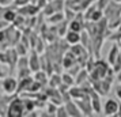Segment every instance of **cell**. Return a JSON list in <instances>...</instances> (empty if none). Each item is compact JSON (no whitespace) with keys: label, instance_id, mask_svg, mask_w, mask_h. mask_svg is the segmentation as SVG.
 <instances>
[{"label":"cell","instance_id":"3957f363","mask_svg":"<svg viewBox=\"0 0 121 117\" xmlns=\"http://www.w3.org/2000/svg\"><path fill=\"white\" fill-rule=\"evenodd\" d=\"M1 87L6 94H18V78L14 76H4L1 80Z\"/></svg>","mask_w":121,"mask_h":117},{"label":"cell","instance_id":"1f68e13d","mask_svg":"<svg viewBox=\"0 0 121 117\" xmlns=\"http://www.w3.org/2000/svg\"><path fill=\"white\" fill-rule=\"evenodd\" d=\"M120 56H121V48H120Z\"/></svg>","mask_w":121,"mask_h":117},{"label":"cell","instance_id":"484cf974","mask_svg":"<svg viewBox=\"0 0 121 117\" xmlns=\"http://www.w3.org/2000/svg\"><path fill=\"white\" fill-rule=\"evenodd\" d=\"M109 3H110V0H95V6L98 7L99 10H102V11L108 7Z\"/></svg>","mask_w":121,"mask_h":117},{"label":"cell","instance_id":"4dcf8cb0","mask_svg":"<svg viewBox=\"0 0 121 117\" xmlns=\"http://www.w3.org/2000/svg\"><path fill=\"white\" fill-rule=\"evenodd\" d=\"M116 3H121V0H114Z\"/></svg>","mask_w":121,"mask_h":117},{"label":"cell","instance_id":"9a60e30c","mask_svg":"<svg viewBox=\"0 0 121 117\" xmlns=\"http://www.w3.org/2000/svg\"><path fill=\"white\" fill-rule=\"evenodd\" d=\"M118 56H120V48H118L117 44H114L112 46V49L109 50V53H108V63L110 65H113L116 63V60L118 59Z\"/></svg>","mask_w":121,"mask_h":117},{"label":"cell","instance_id":"83f0119b","mask_svg":"<svg viewBox=\"0 0 121 117\" xmlns=\"http://www.w3.org/2000/svg\"><path fill=\"white\" fill-rule=\"evenodd\" d=\"M37 46H38V48H34V49L37 50L38 53H41V52H44V42L41 41V38H38V44H37Z\"/></svg>","mask_w":121,"mask_h":117},{"label":"cell","instance_id":"d4e9b609","mask_svg":"<svg viewBox=\"0 0 121 117\" xmlns=\"http://www.w3.org/2000/svg\"><path fill=\"white\" fill-rule=\"evenodd\" d=\"M0 64L8 65V53H7V49L4 50V52L0 50Z\"/></svg>","mask_w":121,"mask_h":117},{"label":"cell","instance_id":"277c9868","mask_svg":"<svg viewBox=\"0 0 121 117\" xmlns=\"http://www.w3.org/2000/svg\"><path fill=\"white\" fill-rule=\"evenodd\" d=\"M120 106H121V104H118L113 98H109V100L105 101L102 112H104L105 116H116L118 113V110H120Z\"/></svg>","mask_w":121,"mask_h":117},{"label":"cell","instance_id":"d6a6232c","mask_svg":"<svg viewBox=\"0 0 121 117\" xmlns=\"http://www.w3.org/2000/svg\"><path fill=\"white\" fill-rule=\"evenodd\" d=\"M48 1H52V0H48Z\"/></svg>","mask_w":121,"mask_h":117},{"label":"cell","instance_id":"6da1fadb","mask_svg":"<svg viewBox=\"0 0 121 117\" xmlns=\"http://www.w3.org/2000/svg\"><path fill=\"white\" fill-rule=\"evenodd\" d=\"M26 116V109L23 104V97L17 95L14 100H11L7 110V117H23Z\"/></svg>","mask_w":121,"mask_h":117},{"label":"cell","instance_id":"30bf717a","mask_svg":"<svg viewBox=\"0 0 121 117\" xmlns=\"http://www.w3.org/2000/svg\"><path fill=\"white\" fill-rule=\"evenodd\" d=\"M64 105H65V109H67V112H68V116H71V117H80V116H83L82 110L79 109V106L76 105V102H75L73 100L65 102Z\"/></svg>","mask_w":121,"mask_h":117},{"label":"cell","instance_id":"9c48e42d","mask_svg":"<svg viewBox=\"0 0 121 117\" xmlns=\"http://www.w3.org/2000/svg\"><path fill=\"white\" fill-rule=\"evenodd\" d=\"M7 53H8V67H10V71L14 72V69H15L17 65H18L19 53L17 52L15 46H14V48H8V49H7Z\"/></svg>","mask_w":121,"mask_h":117},{"label":"cell","instance_id":"f1b7e54d","mask_svg":"<svg viewBox=\"0 0 121 117\" xmlns=\"http://www.w3.org/2000/svg\"><path fill=\"white\" fill-rule=\"evenodd\" d=\"M116 95H117V97L120 98V101H121V84L117 87V89H116ZM120 104H121V102H120Z\"/></svg>","mask_w":121,"mask_h":117},{"label":"cell","instance_id":"ba28073f","mask_svg":"<svg viewBox=\"0 0 121 117\" xmlns=\"http://www.w3.org/2000/svg\"><path fill=\"white\" fill-rule=\"evenodd\" d=\"M39 10H41V8H39L37 4H33V3H29L26 6L18 7V12L22 14L23 17H34Z\"/></svg>","mask_w":121,"mask_h":117},{"label":"cell","instance_id":"603a6c76","mask_svg":"<svg viewBox=\"0 0 121 117\" xmlns=\"http://www.w3.org/2000/svg\"><path fill=\"white\" fill-rule=\"evenodd\" d=\"M31 69L30 67H26V68H18V79H22V78H26V76H30L31 75Z\"/></svg>","mask_w":121,"mask_h":117},{"label":"cell","instance_id":"e0dca14e","mask_svg":"<svg viewBox=\"0 0 121 117\" xmlns=\"http://www.w3.org/2000/svg\"><path fill=\"white\" fill-rule=\"evenodd\" d=\"M64 19H65V15L63 14V11L53 12L52 15H49V17H48V22L52 23V25H59V23L63 22Z\"/></svg>","mask_w":121,"mask_h":117},{"label":"cell","instance_id":"5bb4252c","mask_svg":"<svg viewBox=\"0 0 121 117\" xmlns=\"http://www.w3.org/2000/svg\"><path fill=\"white\" fill-rule=\"evenodd\" d=\"M76 61H78V57L72 53L71 50H68V52L65 53V56H64V59H63V67L68 69V68L72 67Z\"/></svg>","mask_w":121,"mask_h":117},{"label":"cell","instance_id":"7402d4cb","mask_svg":"<svg viewBox=\"0 0 121 117\" xmlns=\"http://www.w3.org/2000/svg\"><path fill=\"white\" fill-rule=\"evenodd\" d=\"M15 49H17V52L19 53V56H26V55H27L29 46H27V45H25L22 41H19V42L15 45Z\"/></svg>","mask_w":121,"mask_h":117},{"label":"cell","instance_id":"2e32d148","mask_svg":"<svg viewBox=\"0 0 121 117\" xmlns=\"http://www.w3.org/2000/svg\"><path fill=\"white\" fill-rule=\"evenodd\" d=\"M88 76H90V74H88V71L86 69V68H82L79 72H78V75L75 76V84H79V86H82L84 82H87L88 80Z\"/></svg>","mask_w":121,"mask_h":117},{"label":"cell","instance_id":"ac0fdd59","mask_svg":"<svg viewBox=\"0 0 121 117\" xmlns=\"http://www.w3.org/2000/svg\"><path fill=\"white\" fill-rule=\"evenodd\" d=\"M48 83H49L50 87H56V89H57V87H59V86H60L61 83H63L61 75H59L57 72L52 74V75H50V78H49V82H48Z\"/></svg>","mask_w":121,"mask_h":117},{"label":"cell","instance_id":"52a82bcc","mask_svg":"<svg viewBox=\"0 0 121 117\" xmlns=\"http://www.w3.org/2000/svg\"><path fill=\"white\" fill-rule=\"evenodd\" d=\"M83 19H84V15H78L75 17L72 21H69L68 23V29L69 30H73V31H79V33H82L83 30H84V25L86 23L83 22Z\"/></svg>","mask_w":121,"mask_h":117},{"label":"cell","instance_id":"4fadbf2b","mask_svg":"<svg viewBox=\"0 0 121 117\" xmlns=\"http://www.w3.org/2000/svg\"><path fill=\"white\" fill-rule=\"evenodd\" d=\"M18 17V8L14 4L11 7H6L4 8V12H3V19H6L7 22L14 23L15 18Z\"/></svg>","mask_w":121,"mask_h":117},{"label":"cell","instance_id":"d6986e66","mask_svg":"<svg viewBox=\"0 0 121 117\" xmlns=\"http://www.w3.org/2000/svg\"><path fill=\"white\" fill-rule=\"evenodd\" d=\"M34 79L38 80L39 83H42V84H46L48 82H49L48 75H46V72H45L44 69H39V71H37V72H34Z\"/></svg>","mask_w":121,"mask_h":117},{"label":"cell","instance_id":"4316f807","mask_svg":"<svg viewBox=\"0 0 121 117\" xmlns=\"http://www.w3.org/2000/svg\"><path fill=\"white\" fill-rule=\"evenodd\" d=\"M31 1H33V0H14V1H12V4H14V6L17 7H22V6H26V4H29V3H31Z\"/></svg>","mask_w":121,"mask_h":117},{"label":"cell","instance_id":"44dd1931","mask_svg":"<svg viewBox=\"0 0 121 117\" xmlns=\"http://www.w3.org/2000/svg\"><path fill=\"white\" fill-rule=\"evenodd\" d=\"M50 6L53 7V10H55V12H60L63 11V8H64V0H52V1H49Z\"/></svg>","mask_w":121,"mask_h":117},{"label":"cell","instance_id":"8fae6325","mask_svg":"<svg viewBox=\"0 0 121 117\" xmlns=\"http://www.w3.org/2000/svg\"><path fill=\"white\" fill-rule=\"evenodd\" d=\"M34 78H31V75L30 76H26V78H22V79H18V90L17 93L19 95L23 94V93H26L30 87V84L33 83Z\"/></svg>","mask_w":121,"mask_h":117},{"label":"cell","instance_id":"ffe728a7","mask_svg":"<svg viewBox=\"0 0 121 117\" xmlns=\"http://www.w3.org/2000/svg\"><path fill=\"white\" fill-rule=\"evenodd\" d=\"M61 79H63V83L67 84V86H69V87L75 84V76H73V75H71L69 72L63 74V75H61Z\"/></svg>","mask_w":121,"mask_h":117},{"label":"cell","instance_id":"f546056e","mask_svg":"<svg viewBox=\"0 0 121 117\" xmlns=\"http://www.w3.org/2000/svg\"><path fill=\"white\" fill-rule=\"evenodd\" d=\"M4 76H6V72L3 71V68L0 67V79H3V78H4Z\"/></svg>","mask_w":121,"mask_h":117},{"label":"cell","instance_id":"8992f818","mask_svg":"<svg viewBox=\"0 0 121 117\" xmlns=\"http://www.w3.org/2000/svg\"><path fill=\"white\" fill-rule=\"evenodd\" d=\"M29 67L33 72H37L41 69V57H39V53L35 49H33L29 55Z\"/></svg>","mask_w":121,"mask_h":117},{"label":"cell","instance_id":"cb8c5ba5","mask_svg":"<svg viewBox=\"0 0 121 117\" xmlns=\"http://www.w3.org/2000/svg\"><path fill=\"white\" fill-rule=\"evenodd\" d=\"M56 116H57V117H67V116H68V112H67L65 105H64V104H63V105H59L57 112H56Z\"/></svg>","mask_w":121,"mask_h":117},{"label":"cell","instance_id":"7a4b0ae2","mask_svg":"<svg viewBox=\"0 0 121 117\" xmlns=\"http://www.w3.org/2000/svg\"><path fill=\"white\" fill-rule=\"evenodd\" d=\"M121 3H116L114 0H110V3L108 4V7L104 10L105 12V18L109 21L110 23L121 22Z\"/></svg>","mask_w":121,"mask_h":117},{"label":"cell","instance_id":"7c38bea8","mask_svg":"<svg viewBox=\"0 0 121 117\" xmlns=\"http://www.w3.org/2000/svg\"><path fill=\"white\" fill-rule=\"evenodd\" d=\"M64 37H65V42L68 45H75V44H79L82 41V33L73 31V30H69V29H68V31L65 33Z\"/></svg>","mask_w":121,"mask_h":117},{"label":"cell","instance_id":"5b68a950","mask_svg":"<svg viewBox=\"0 0 121 117\" xmlns=\"http://www.w3.org/2000/svg\"><path fill=\"white\" fill-rule=\"evenodd\" d=\"M76 102V105L79 106V109L82 110L83 116H93L94 114V109L93 105H91V100L90 97H84V98H80V100H73Z\"/></svg>","mask_w":121,"mask_h":117}]
</instances>
